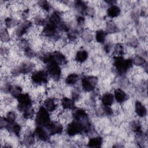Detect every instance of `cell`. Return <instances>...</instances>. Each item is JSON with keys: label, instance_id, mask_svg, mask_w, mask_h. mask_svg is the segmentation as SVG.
<instances>
[{"label": "cell", "instance_id": "d4e9b609", "mask_svg": "<svg viewBox=\"0 0 148 148\" xmlns=\"http://www.w3.org/2000/svg\"><path fill=\"white\" fill-rule=\"evenodd\" d=\"M8 92L10 94L11 97L17 99L23 93V88L18 84H11Z\"/></svg>", "mask_w": 148, "mask_h": 148}, {"label": "cell", "instance_id": "ffe728a7", "mask_svg": "<svg viewBox=\"0 0 148 148\" xmlns=\"http://www.w3.org/2000/svg\"><path fill=\"white\" fill-rule=\"evenodd\" d=\"M88 57V53L85 49H80L75 54V61L77 64L85 62Z\"/></svg>", "mask_w": 148, "mask_h": 148}, {"label": "cell", "instance_id": "5bb4252c", "mask_svg": "<svg viewBox=\"0 0 148 148\" xmlns=\"http://www.w3.org/2000/svg\"><path fill=\"white\" fill-rule=\"evenodd\" d=\"M43 106L50 112H54L58 108L57 102L53 97H47L43 101Z\"/></svg>", "mask_w": 148, "mask_h": 148}, {"label": "cell", "instance_id": "836d02e7", "mask_svg": "<svg viewBox=\"0 0 148 148\" xmlns=\"http://www.w3.org/2000/svg\"><path fill=\"white\" fill-rule=\"evenodd\" d=\"M38 3V5L42 11L48 13L51 9V5L47 1H40Z\"/></svg>", "mask_w": 148, "mask_h": 148}, {"label": "cell", "instance_id": "1f68e13d", "mask_svg": "<svg viewBox=\"0 0 148 148\" xmlns=\"http://www.w3.org/2000/svg\"><path fill=\"white\" fill-rule=\"evenodd\" d=\"M1 40L4 43H8L10 41V35L6 27L1 28L0 30Z\"/></svg>", "mask_w": 148, "mask_h": 148}, {"label": "cell", "instance_id": "8992f818", "mask_svg": "<svg viewBox=\"0 0 148 148\" xmlns=\"http://www.w3.org/2000/svg\"><path fill=\"white\" fill-rule=\"evenodd\" d=\"M83 132L82 121L73 119L68 123L66 128V133L69 136H73Z\"/></svg>", "mask_w": 148, "mask_h": 148}, {"label": "cell", "instance_id": "4dcf8cb0", "mask_svg": "<svg viewBox=\"0 0 148 148\" xmlns=\"http://www.w3.org/2000/svg\"><path fill=\"white\" fill-rule=\"evenodd\" d=\"M107 33H111V34H114L116 32H118L119 29L117 25L112 20L109 21L106 23V30Z\"/></svg>", "mask_w": 148, "mask_h": 148}, {"label": "cell", "instance_id": "30bf717a", "mask_svg": "<svg viewBox=\"0 0 148 148\" xmlns=\"http://www.w3.org/2000/svg\"><path fill=\"white\" fill-rule=\"evenodd\" d=\"M34 134L36 139L40 142H48L51 136L47 129L43 126L36 125V127L34 131Z\"/></svg>", "mask_w": 148, "mask_h": 148}, {"label": "cell", "instance_id": "f1b7e54d", "mask_svg": "<svg viewBox=\"0 0 148 148\" xmlns=\"http://www.w3.org/2000/svg\"><path fill=\"white\" fill-rule=\"evenodd\" d=\"M132 61L134 65L138 67H143L144 68L145 66H147V61L145 58L139 54L135 55L132 59Z\"/></svg>", "mask_w": 148, "mask_h": 148}, {"label": "cell", "instance_id": "e575fe53", "mask_svg": "<svg viewBox=\"0 0 148 148\" xmlns=\"http://www.w3.org/2000/svg\"><path fill=\"white\" fill-rule=\"evenodd\" d=\"M124 47L123 45L120 43H118L115 45L114 49L113 51V53L114 54V56H123L125 54L124 51Z\"/></svg>", "mask_w": 148, "mask_h": 148}, {"label": "cell", "instance_id": "5b68a950", "mask_svg": "<svg viewBox=\"0 0 148 148\" xmlns=\"http://www.w3.org/2000/svg\"><path fill=\"white\" fill-rule=\"evenodd\" d=\"M46 69V71L49 77L54 81H58L61 79L62 75L61 66L54 61H50L49 62L47 63Z\"/></svg>", "mask_w": 148, "mask_h": 148}, {"label": "cell", "instance_id": "4fadbf2b", "mask_svg": "<svg viewBox=\"0 0 148 148\" xmlns=\"http://www.w3.org/2000/svg\"><path fill=\"white\" fill-rule=\"evenodd\" d=\"M134 112L139 118H145L147 116L146 107L140 101H136L134 103Z\"/></svg>", "mask_w": 148, "mask_h": 148}, {"label": "cell", "instance_id": "7402d4cb", "mask_svg": "<svg viewBox=\"0 0 148 148\" xmlns=\"http://www.w3.org/2000/svg\"><path fill=\"white\" fill-rule=\"evenodd\" d=\"M36 136L34 132H32L30 130H27L23 136V143L27 146H31L35 143Z\"/></svg>", "mask_w": 148, "mask_h": 148}, {"label": "cell", "instance_id": "603a6c76", "mask_svg": "<svg viewBox=\"0 0 148 148\" xmlns=\"http://www.w3.org/2000/svg\"><path fill=\"white\" fill-rule=\"evenodd\" d=\"M47 21L53 25L57 26L62 21V14L57 11H54L51 13L48 16Z\"/></svg>", "mask_w": 148, "mask_h": 148}, {"label": "cell", "instance_id": "9c48e42d", "mask_svg": "<svg viewBox=\"0 0 148 148\" xmlns=\"http://www.w3.org/2000/svg\"><path fill=\"white\" fill-rule=\"evenodd\" d=\"M32 23L27 20H24L19 23L15 30V35L18 38H22L28 34L31 28H32Z\"/></svg>", "mask_w": 148, "mask_h": 148}, {"label": "cell", "instance_id": "3957f363", "mask_svg": "<svg viewBox=\"0 0 148 148\" xmlns=\"http://www.w3.org/2000/svg\"><path fill=\"white\" fill-rule=\"evenodd\" d=\"M49 76L46 70L39 69L34 71L30 76L31 82L36 86L46 84L48 82Z\"/></svg>", "mask_w": 148, "mask_h": 148}, {"label": "cell", "instance_id": "277c9868", "mask_svg": "<svg viewBox=\"0 0 148 148\" xmlns=\"http://www.w3.org/2000/svg\"><path fill=\"white\" fill-rule=\"evenodd\" d=\"M98 83V78L92 75H84L81 79V87L86 92H92L95 90Z\"/></svg>", "mask_w": 148, "mask_h": 148}, {"label": "cell", "instance_id": "ba28073f", "mask_svg": "<svg viewBox=\"0 0 148 148\" xmlns=\"http://www.w3.org/2000/svg\"><path fill=\"white\" fill-rule=\"evenodd\" d=\"M18 104L17 108L18 112H22L27 107L33 105V101L32 97L28 93H22L17 98Z\"/></svg>", "mask_w": 148, "mask_h": 148}, {"label": "cell", "instance_id": "f546056e", "mask_svg": "<svg viewBox=\"0 0 148 148\" xmlns=\"http://www.w3.org/2000/svg\"><path fill=\"white\" fill-rule=\"evenodd\" d=\"M36 111L33 105L25 108L21 112L23 119H31L35 116Z\"/></svg>", "mask_w": 148, "mask_h": 148}, {"label": "cell", "instance_id": "6da1fadb", "mask_svg": "<svg viewBox=\"0 0 148 148\" xmlns=\"http://www.w3.org/2000/svg\"><path fill=\"white\" fill-rule=\"evenodd\" d=\"M113 65L116 73L121 76L126 74L132 68V59H125L123 56H114L113 58Z\"/></svg>", "mask_w": 148, "mask_h": 148}, {"label": "cell", "instance_id": "ac0fdd59", "mask_svg": "<svg viewBox=\"0 0 148 148\" xmlns=\"http://www.w3.org/2000/svg\"><path fill=\"white\" fill-rule=\"evenodd\" d=\"M61 107L66 110H73L75 106V102L67 97H63L61 99Z\"/></svg>", "mask_w": 148, "mask_h": 148}, {"label": "cell", "instance_id": "8d00e7d4", "mask_svg": "<svg viewBox=\"0 0 148 148\" xmlns=\"http://www.w3.org/2000/svg\"><path fill=\"white\" fill-rule=\"evenodd\" d=\"M94 36L92 35L91 32L90 31H84L82 32L83 40L85 42L90 43V42H92V40H93V38H94Z\"/></svg>", "mask_w": 148, "mask_h": 148}, {"label": "cell", "instance_id": "7c38bea8", "mask_svg": "<svg viewBox=\"0 0 148 148\" xmlns=\"http://www.w3.org/2000/svg\"><path fill=\"white\" fill-rule=\"evenodd\" d=\"M113 95L114 100L118 104L120 105L126 102L129 98L127 93L121 88H116L114 90Z\"/></svg>", "mask_w": 148, "mask_h": 148}, {"label": "cell", "instance_id": "484cf974", "mask_svg": "<svg viewBox=\"0 0 148 148\" xmlns=\"http://www.w3.org/2000/svg\"><path fill=\"white\" fill-rule=\"evenodd\" d=\"M108 33L106 31L99 29L95 31L94 34V38L96 42L98 43H105L106 40Z\"/></svg>", "mask_w": 148, "mask_h": 148}, {"label": "cell", "instance_id": "d6a6232c", "mask_svg": "<svg viewBox=\"0 0 148 148\" xmlns=\"http://www.w3.org/2000/svg\"><path fill=\"white\" fill-rule=\"evenodd\" d=\"M19 22H18L15 18L10 17H6L4 20V25L6 28H10L12 27L18 25Z\"/></svg>", "mask_w": 148, "mask_h": 148}, {"label": "cell", "instance_id": "e0dca14e", "mask_svg": "<svg viewBox=\"0 0 148 148\" xmlns=\"http://www.w3.org/2000/svg\"><path fill=\"white\" fill-rule=\"evenodd\" d=\"M114 98L113 94L109 92H105L101 97V102L103 106H112L114 103Z\"/></svg>", "mask_w": 148, "mask_h": 148}, {"label": "cell", "instance_id": "83f0119b", "mask_svg": "<svg viewBox=\"0 0 148 148\" xmlns=\"http://www.w3.org/2000/svg\"><path fill=\"white\" fill-rule=\"evenodd\" d=\"M73 7L76 12L79 13L80 16H82L85 13L87 6L84 1H77L74 2Z\"/></svg>", "mask_w": 148, "mask_h": 148}, {"label": "cell", "instance_id": "52a82bcc", "mask_svg": "<svg viewBox=\"0 0 148 148\" xmlns=\"http://www.w3.org/2000/svg\"><path fill=\"white\" fill-rule=\"evenodd\" d=\"M51 135H61L64 130V125L58 120H51L45 127Z\"/></svg>", "mask_w": 148, "mask_h": 148}, {"label": "cell", "instance_id": "d590c367", "mask_svg": "<svg viewBox=\"0 0 148 148\" xmlns=\"http://www.w3.org/2000/svg\"><path fill=\"white\" fill-rule=\"evenodd\" d=\"M71 97L72 99L75 102L79 101L80 97H81V93H80V90L79 87H74L72 91H71Z\"/></svg>", "mask_w": 148, "mask_h": 148}, {"label": "cell", "instance_id": "44dd1931", "mask_svg": "<svg viewBox=\"0 0 148 148\" xmlns=\"http://www.w3.org/2000/svg\"><path fill=\"white\" fill-rule=\"evenodd\" d=\"M6 131H8L9 132V134L18 137L21 134L22 128L19 123L15 121L14 123L10 124Z\"/></svg>", "mask_w": 148, "mask_h": 148}, {"label": "cell", "instance_id": "7a4b0ae2", "mask_svg": "<svg viewBox=\"0 0 148 148\" xmlns=\"http://www.w3.org/2000/svg\"><path fill=\"white\" fill-rule=\"evenodd\" d=\"M34 120L36 125L45 127L51 121L50 113L43 105L40 106L36 111Z\"/></svg>", "mask_w": 148, "mask_h": 148}, {"label": "cell", "instance_id": "cb8c5ba5", "mask_svg": "<svg viewBox=\"0 0 148 148\" xmlns=\"http://www.w3.org/2000/svg\"><path fill=\"white\" fill-rule=\"evenodd\" d=\"M80 76L77 73L72 72L68 74L65 79V83L66 85L69 86H75L79 80Z\"/></svg>", "mask_w": 148, "mask_h": 148}, {"label": "cell", "instance_id": "9a60e30c", "mask_svg": "<svg viewBox=\"0 0 148 148\" xmlns=\"http://www.w3.org/2000/svg\"><path fill=\"white\" fill-rule=\"evenodd\" d=\"M72 116L75 120L82 121L88 118V114L84 109L75 107L72 111Z\"/></svg>", "mask_w": 148, "mask_h": 148}, {"label": "cell", "instance_id": "4316f807", "mask_svg": "<svg viewBox=\"0 0 148 148\" xmlns=\"http://www.w3.org/2000/svg\"><path fill=\"white\" fill-rule=\"evenodd\" d=\"M103 143V139L101 136H95L90 138L88 140L87 146L90 147H101Z\"/></svg>", "mask_w": 148, "mask_h": 148}, {"label": "cell", "instance_id": "8fae6325", "mask_svg": "<svg viewBox=\"0 0 148 148\" xmlns=\"http://www.w3.org/2000/svg\"><path fill=\"white\" fill-rule=\"evenodd\" d=\"M51 61H54L61 66L68 64V60L65 54L59 50H56L51 53Z\"/></svg>", "mask_w": 148, "mask_h": 148}, {"label": "cell", "instance_id": "d6986e66", "mask_svg": "<svg viewBox=\"0 0 148 148\" xmlns=\"http://www.w3.org/2000/svg\"><path fill=\"white\" fill-rule=\"evenodd\" d=\"M128 127L130 131L135 132L136 135L143 134L142 124L138 120H133L129 123Z\"/></svg>", "mask_w": 148, "mask_h": 148}, {"label": "cell", "instance_id": "2e32d148", "mask_svg": "<svg viewBox=\"0 0 148 148\" xmlns=\"http://www.w3.org/2000/svg\"><path fill=\"white\" fill-rule=\"evenodd\" d=\"M121 14V9L116 4L110 5L107 8L106 16L110 18L118 17Z\"/></svg>", "mask_w": 148, "mask_h": 148}, {"label": "cell", "instance_id": "74e56055", "mask_svg": "<svg viewBox=\"0 0 148 148\" xmlns=\"http://www.w3.org/2000/svg\"><path fill=\"white\" fill-rule=\"evenodd\" d=\"M5 117L10 123H12L16 121L17 119V114L14 111L10 110L6 113Z\"/></svg>", "mask_w": 148, "mask_h": 148}]
</instances>
